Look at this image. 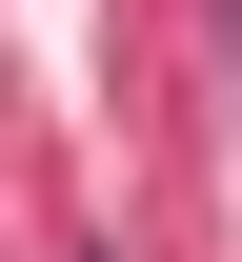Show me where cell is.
Masks as SVG:
<instances>
[{
  "label": "cell",
  "instance_id": "obj_1",
  "mask_svg": "<svg viewBox=\"0 0 242 262\" xmlns=\"http://www.w3.org/2000/svg\"><path fill=\"white\" fill-rule=\"evenodd\" d=\"M222 40H242V0H222Z\"/></svg>",
  "mask_w": 242,
  "mask_h": 262
}]
</instances>
